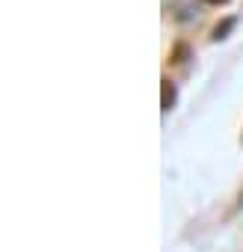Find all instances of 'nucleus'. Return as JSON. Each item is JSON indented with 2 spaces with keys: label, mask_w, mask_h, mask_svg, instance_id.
<instances>
[{
  "label": "nucleus",
  "mask_w": 243,
  "mask_h": 252,
  "mask_svg": "<svg viewBox=\"0 0 243 252\" xmlns=\"http://www.w3.org/2000/svg\"><path fill=\"white\" fill-rule=\"evenodd\" d=\"M234 24H237L234 18H225V21H222V24H219V27L213 30V39H216V42H219V39H225V36L231 33V27H234Z\"/></svg>",
  "instance_id": "nucleus-2"
},
{
  "label": "nucleus",
  "mask_w": 243,
  "mask_h": 252,
  "mask_svg": "<svg viewBox=\"0 0 243 252\" xmlns=\"http://www.w3.org/2000/svg\"><path fill=\"white\" fill-rule=\"evenodd\" d=\"M184 57H187V48H184V45H178V48H175V54H172V63H184Z\"/></svg>",
  "instance_id": "nucleus-3"
},
{
  "label": "nucleus",
  "mask_w": 243,
  "mask_h": 252,
  "mask_svg": "<svg viewBox=\"0 0 243 252\" xmlns=\"http://www.w3.org/2000/svg\"><path fill=\"white\" fill-rule=\"evenodd\" d=\"M237 208H243V193H240V199H237Z\"/></svg>",
  "instance_id": "nucleus-5"
},
{
  "label": "nucleus",
  "mask_w": 243,
  "mask_h": 252,
  "mask_svg": "<svg viewBox=\"0 0 243 252\" xmlns=\"http://www.w3.org/2000/svg\"><path fill=\"white\" fill-rule=\"evenodd\" d=\"M160 83H163V101H160V104H163V110H172V107H175V98H178L175 83H172L169 77H163Z\"/></svg>",
  "instance_id": "nucleus-1"
},
{
  "label": "nucleus",
  "mask_w": 243,
  "mask_h": 252,
  "mask_svg": "<svg viewBox=\"0 0 243 252\" xmlns=\"http://www.w3.org/2000/svg\"><path fill=\"white\" fill-rule=\"evenodd\" d=\"M208 3H228V0H208Z\"/></svg>",
  "instance_id": "nucleus-4"
}]
</instances>
